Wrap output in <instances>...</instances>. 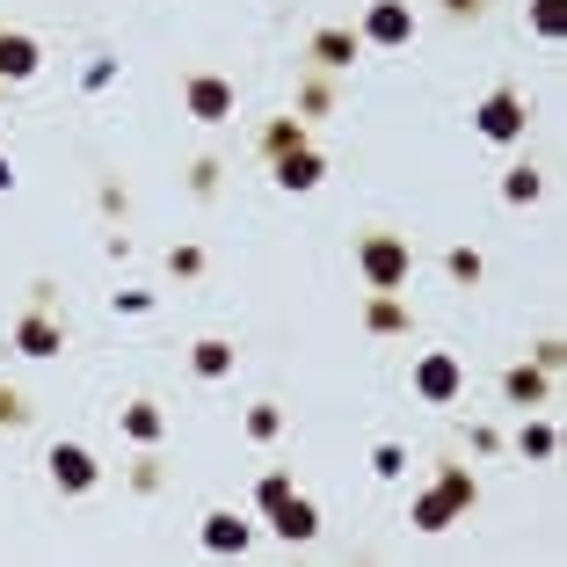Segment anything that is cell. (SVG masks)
<instances>
[{"mask_svg": "<svg viewBox=\"0 0 567 567\" xmlns=\"http://www.w3.org/2000/svg\"><path fill=\"white\" fill-rule=\"evenodd\" d=\"M532 30L538 37H560L567 30V0H538V8H532Z\"/></svg>", "mask_w": 567, "mask_h": 567, "instance_id": "19", "label": "cell"}, {"mask_svg": "<svg viewBox=\"0 0 567 567\" xmlns=\"http://www.w3.org/2000/svg\"><path fill=\"white\" fill-rule=\"evenodd\" d=\"M269 524H277V538H284V546H306V538L320 532V509H313L306 495H284L277 509H269Z\"/></svg>", "mask_w": 567, "mask_h": 567, "instance_id": "4", "label": "cell"}, {"mask_svg": "<svg viewBox=\"0 0 567 567\" xmlns=\"http://www.w3.org/2000/svg\"><path fill=\"white\" fill-rule=\"evenodd\" d=\"M51 481L66 487V495H87L95 487V458L81 444H51Z\"/></svg>", "mask_w": 567, "mask_h": 567, "instance_id": "7", "label": "cell"}, {"mask_svg": "<svg viewBox=\"0 0 567 567\" xmlns=\"http://www.w3.org/2000/svg\"><path fill=\"white\" fill-rule=\"evenodd\" d=\"M161 430H167V422H161V408H153V401H132V408H124V436H138V444H153Z\"/></svg>", "mask_w": 567, "mask_h": 567, "instance_id": "16", "label": "cell"}, {"mask_svg": "<svg viewBox=\"0 0 567 567\" xmlns=\"http://www.w3.org/2000/svg\"><path fill=\"white\" fill-rule=\"evenodd\" d=\"M189 117L197 124H226L234 117V87L212 81V73H197V81H189Z\"/></svg>", "mask_w": 567, "mask_h": 567, "instance_id": "6", "label": "cell"}, {"mask_svg": "<svg viewBox=\"0 0 567 567\" xmlns=\"http://www.w3.org/2000/svg\"><path fill=\"white\" fill-rule=\"evenodd\" d=\"M16 350H22V357H59V350H66V334H59V320L22 313V320H16Z\"/></svg>", "mask_w": 567, "mask_h": 567, "instance_id": "9", "label": "cell"}, {"mask_svg": "<svg viewBox=\"0 0 567 567\" xmlns=\"http://www.w3.org/2000/svg\"><path fill=\"white\" fill-rule=\"evenodd\" d=\"M436 487H444V495L458 502V509H473V481H466V473H458V466H444V481H436Z\"/></svg>", "mask_w": 567, "mask_h": 567, "instance_id": "21", "label": "cell"}, {"mask_svg": "<svg viewBox=\"0 0 567 567\" xmlns=\"http://www.w3.org/2000/svg\"><path fill=\"white\" fill-rule=\"evenodd\" d=\"M524 117H532V110H524V95H517V87H495V95L481 102V132L495 138V146L524 138Z\"/></svg>", "mask_w": 567, "mask_h": 567, "instance_id": "2", "label": "cell"}, {"mask_svg": "<svg viewBox=\"0 0 567 567\" xmlns=\"http://www.w3.org/2000/svg\"><path fill=\"white\" fill-rule=\"evenodd\" d=\"M364 320H371V334H401V328H408V313H401L393 299H371V313H364Z\"/></svg>", "mask_w": 567, "mask_h": 567, "instance_id": "20", "label": "cell"}, {"mask_svg": "<svg viewBox=\"0 0 567 567\" xmlns=\"http://www.w3.org/2000/svg\"><path fill=\"white\" fill-rule=\"evenodd\" d=\"M37 66H44V51H37V37H22V30H0V81H30Z\"/></svg>", "mask_w": 567, "mask_h": 567, "instance_id": "8", "label": "cell"}, {"mask_svg": "<svg viewBox=\"0 0 567 567\" xmlns=\"http://www.w3.org/2000/svg\"><path fill=\"white\" fill-rule=\"evenodd\" d=\"M189 364H197V379H226V371H234V350H226L218 334H204L197 350H189Z\"/></svg>", "mask_w": 567, "mask_h": 567, "instance_id": "13", "label": "cell"}, {"mask_svg": "<svg viewBox=\"0 0 567 567\" xmlns=\"http://www.w3.org/2000/svg\"><path fill=\"white\" fill-rule=\"evenodd\" d=\"M357 262H364V277L379 284V291H401V284H408V269H415V255H408V240H393V234H371Z\"/></svg>", "mask_w": 567, "mask_h": 567, "instance_id": "1", "label": "cell"}, {"mask_svg": "<svg viewBox=\"0 0 567 567\" xmlns=\"http://www.w3.org/2000/svg\"><path fill=\"white\" fill-rule=\"evenodd\" d=\"M538 189H546V183H538V167H509V175H502V197H509V204H532Z\"/></svg>", "mask_w": 567, "mask_h": 567, "instance_id": "18", "label": "cell"}, {"mask_svg": "<svg viewBox=\"0 0 567 567\" xmlns=\"http://www.w3.org/2000/svg\"><path fill=\"white\" fill-rule=\"evenodd\" d=\"M364 37L371 44H415V16H408L401 0H379V8L364 16Z\"/></svg>", "mask_w": 567, "mask_h": 567, "instance_id": "5", "label": "cell"}, {"mask_svg": "<svg viewBox=\"0 0 567 567\" xmlns=\"http://www.w3.org/2000/svg\"><path fill=\"white\" fill-rule=\"evenodd\" d=\"M517 451H524V458H553V451H560L553 422H524V430H517Z\"/></svg>", "mask_w": 567, "mask_h": 567, "instance_id": "17", "label": "cell"}, {"mask_svg": "<svg viewBox=\"0 0 567 567\" xmlns=\"http://www.w3.org/2000/svg\"><path fill=\"white\" fill-rule=\"evenodd\" d=\"M277 430H284L277 408H248V436H277Z\"/></svg>", "mask_w": 567, "mask_h": 567, "instance_id": "22", "label": "cell"}, {"mask_svg": "<svg viewBox=\"0 0 567 567\" xmlns=\"http://www.w3.org/2000/svg\"><path fill=\"white\" fill-rule=\"evenodd\" d=\"M204 546L212 553H240L248 546V524H240L234 509H212V517H204Z\"/></svg>", "mask_w": 567, "mask_h": 567, "instance_id": "11", "label": "cell"}, {"mask_svg": "<svg viewBox=\"0 0 567 567\" xmlns=\"http://www.w3.org/2000/svg\"><path fill=\"white\" fill-rule=\"evenodd\" d=\"M262 146H269V153H291V146H299V124H269Z\"/></svg>", "mask_w": 567, "mask_h": 567, "instance_id": "24", "label": "cell"}, {"mask_svg": "<svg viewBox=\"0 0 567 567\" xmlns=\"http://www.w3.org/2000/svg\"><path fill=\"white\" fill-rule=\"evenodd\" d=\"M451 517H458V502H451L444 487H430V495H415V524H422V532H444Z\"/></svg>", "mask_w": 567, "mask_h": 567, "instance_id": "15", "label": "cell"}, {"mask_svg": "<svg viewBox=\"0 0 567 567\" xmlns=\"http://www.w3.org/2000/svg\"><path fill=\"white\" fill-rule=\"evenodd\" d=\"M8 183H16V167H8V161H0V189H8Z\"/></svg>", "mask_w": 567, "mask_h": 567, "instance_id": "29", "label": "cell"}, {"mask_svg": "<svg viewBox=\"0 0 567 567\" xmlns=\"http://www.w3.org/2000/svg\"><path fill=\"white\" fill-rule=\"evenodd\" d=\"M502 393H509V401H517V408L546 401V371H538V364H517V371H509V379H502Z\"/></svg>", "mask_w": 567, "mask_h": 567, "instance_id": "12", "label": "cell"}, {"mask_svg": "<svg viewBox=\"0 0 567 567\" xmlns=\"http://www.w3.org/2000/svg\"><path fill=\"white\" fill-rule=\"evenodd\" d=\"M22 415H30V408H22L16 393H0V422H22Z\"/></svg>", "mask_w": 567, "mask_h": 567, "instance_id": "27", "label": "cell"}, {"mask_svg": "<svg viewBox=\"0 0 567 567\" xmlns=\"http://www.w3.org/2000/svg\"><path fill=\"white\" fill-rule=\"evenodd\" d=\"M313 59H320V66H350V59H357V37L350 30H313Z\"/></svg>", "mask_w": 567, "mask_h": 567, "instance_id": "14", "label": "cell"}, {"mask_svg": "<svg viewBox=\"0 0 567 567\" xmlns=\"http://www.w3.org/2000/svg\"><path fill=\"white\" fill-rule=\"evenodd\" d=\"M371 466H379V473H385V481H393V473H401V466H408V458H401V444H379V458H371Z\"/></svg>", "mask_w": 567, "mask_h": 567, "instance_id": "26", "label": "cell"}, {"mask_svg": "<svg viewBox=\"0 0 567 567\" xmlns=\"http://www.w3.org/2000/svg\"><path fill=\"white\" fill-rule=\"evenodd\" d=\"M320 175H328V161H320L313 146H291V153H277V183H284V189H313Z\"/></svg>", "mask_w": 567, "mask_h": 567, "instance_id": "10", "label": "cell"}, {"mask_svg": "<svg viewBox=\"0 0 567 567\" xmlns=\"http://www.w3.org/2000/svg\"><path fill=\"white\" fill-rule=\"evenodd\" d=\"M458 385H466V371H458V357L430 350V357L415 364V393H422V401H436V408H444V401H458Z\"/></svg>", "mask_w": 567, "mask_h": 567, "instance_id": "3", "label": "cell"}, {"mask_svg": "<svg viewBox=\"0 0 567 567\" xmlns=\"http://www.w3.org/2000/svg\"><path fill=\"white\" fill-rule=\"evenodd\" d=\"M451 277L473 284V277H481V255H473V248H451Z\"/></svg>", "mask_w": 567, "mask_h": 567, "instance_id": "25", "label": "cell"}, {"mask_svg": "<svg viewBox=\"0 0 567 567\" xmlns=\"http://www.w3.org/2000/svg\"><path fill=\"white\" fill-rule=\"evenodd\" d=\"M284 495H291V481H284V473H269V481L262 487H255V502H262V509H277V502Z\"/></svg>", "mask_w": 567, "mask_h": 567, "instance_id": "23", "label": "cell"}, {"mask_svg": "<svg viewBox=\"0 0 567 567\" xmlns=\"http://www.w3.org/2000/svg\"><path fill=\"white\" fill-rule=\"evenodd\" d=\"M444 8H451V16H473V8H481V0H444Z\"/></svg>", "mask_w": 567, "mask_h": 567, "instance_id": "28", "label": "cell"}]
</instances>
